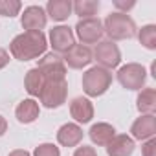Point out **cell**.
<instances>
[{
	"mask_svg": "<svg viewBox=\"0 0 156 156\" xmlns=\"http://www.w3.org/2000/svg\"><path fill=\"white\" fill-rule=\"evenodd\" d=\"M48 39L42 31H24L17 35L9 44V53L17 61H33L46 53Z\"/></svg>",
	"mask_w": 156,
	"mask_h": 156,
	"instance_id": "1",
	"label": "cell"
},
{
	"mask_svg": "<svg viewBox=\"0 0 156 156\" xmlns=\"http://www.w3.org/2000/svg\"><path fill=\"white\" fill-rule=\"evenodd\" d=\"M103 31L108 35V41H127L136 37L138 30H136V22L132 20L130 15L121 13V11H114L110 15H107L105 22H103Z\"/></svg>",
	"mask_w": 156,
	"mask_h": 156,
	"instance_id": "2",
	"label": "cell"
},
{
	"mask_svg": "<svg viewBox=\"0 0 156 156\" xmlns=\"http://www.w3.org/2000/svg\"><path fill=\"white\" fill-rule=\"evenodd\" d=\"M112 85V72L101 66H92L83 73V90L88 98L103 96Z\"/></svg>",
	"mask_w": 156,
	"mask_h": 156,
	"instance_id": "3",
	"label": "cell"
},
{
	"mask_svg": "<svg viewBox=\"0 0 156 156\" xmlns=\"http://www.w3.org/2000/svg\"><path fill=\"white\" fill-rule=\"evenodd\" d=\"M68 98V83L66 79H46L41 90V103L46 108H59L66 103Z\"/></svg>",
	"mask_w": 156,
	"mask_h": 156,
	"instance_id": "4",
	"label": "cell"
},
{
	"mask_svg": "<svg viewBox=\"0 0 156 156\" xmlns=\"http://www.w3.org/2000/svg\"><path fill=\"white\" fill-rule=\"evenodd\" d=\"M118 81L123 88L127 90H141L147 79V70L145 66L138 64V62H129L125 66H121L118 70Z\"/></svg>",
	"mask_w": 156,
	"mask_h": 156,
	"instance_id": "5",
	"label": "cell"
},
{
	"mask_svg": "<svg viewBox=\"0 0 156 156\" xmlns=\"http://www.w3.org/2000/svg\"><path fill=\"white\" fill-rule=\"evenodd\" d=\"M92 57L94 61H98V66L105 70H112L121 62V51L118 44L112 41H99L96 44V50L92 51Z\"/></svg>",
	"mask_w": 156,
	"mask_h": 156,
	"instance_id": "6",
	"label": "cell"
},
{
	"mask_svg": "<svg viewBox=\"0 0 156 156\" xmlns=\"http://www.w3.org/2000/svg\"><path fill=\"white\" fill-rule=\"evenodd\" d=\"M77 39L81 41V44H98L101 41V37L105 35L103 31V22L98 17L92 19H81L79 22L75 24V33Z\"/></svg>",
	"mask_w": 156,
	"mask_h": 156,
	"instance_id": "7",
	"label": "cell"
},
{
	"mask_svg": "<svg viewBox=\"0 0 156 156\" xmlns=\"http://www.w3.org/2000/svg\"><path fill=\"white\" fill-rule=\"evenodd\" d=\"M37 68L42 72L44 79H66V64L59 53H44Z\"/></svg>",
	"mask_w": 156,
	"mask_h": 156,
	"instance_id": "8",
	"label": "cell"
},
{
	"mask_svg": "<svg viewBox=\"0 0 156 156\" xmlns=\"http://www.w3.org/2000/svg\"><path fill=\"white\" fill-rule=\"evenodd\" d=\"M75 44V35L70 26H55L50 30V46L55 53H66Z\"/></svg>",
	"mask_w": 156,
	"mask_h": 156,
	"instance_id": "9",
	"label": "cell"
},
{
	"mask_svg": "<svg viewBox=\"0 0 156 156\" xmlns=\"http://www.w3.org/2000/svg\"><path fill=\"white\" fill-rule=\"evenodd\" d=\"M48 15L44 8L41 6H28L24 8V13L20 17V24L26 31H42L46 28Z\"/></svg>",
	"mask_w": 156,
	"mask_h": 156,
	"instance_id": "10",
	"label": "cell"
},
{
	"mask_svg": "<svg viewBox=\"0 0 156 156\" xmlns=\"http://www.w3.org/2000/svg\"><path fill=\"white\" fill-rule=\"evenodd\" d=\"M62 61H64V64H68L73 70H81V68L88 66L94 61V57H92V50L88 46H85V44H73L64 53Z\"/></svg>",
	"mask_w": 156,
	"mask_h": 156,
	"instance_id": "11",
	"label": "cell"
},
{
	"mask_svg": "<svg viewBox=\"0 0 156 156\" xmlns=\"http://www.w3.org/2000/svg\"><path fill=\"white\" fill-rule=\"evenodd\" d=\"M156 134V118L154 114H141L130 127V138L138 141H147Z\"/></svg>",
	"mask_w": 156,
	"mask_h": 156,
	"instance_id": "12",
	"label": "cell"
},
{
	"mask_svg": "<svg viewBox=\"0 0 156 156\" xmlns=\"http://www.w3.org/2000/svg\"><path fill=\"white\" fill-rule=\"evenodd\" d=\"M70 116L75 119L77 125H85V123H90L92 118H94V105L88 98H83V96H77L70 101Z\"/></svg>",
	"mask_w": 156,
	"mask_h": 156,
	"instance_id": "13",
	"label": "cell"
},
{
	"mask_svg": "<svg viewBox=\"0 0 156 156\" xmlns=\"http://www.w3.org/2000/svg\"><path fill=\"white\" fill-rule=\"evenodd\" d=\"M134 149H136V143L129 134H116L107 145V154L108 156H132Z\"/></svg>",
	"mask_w": 156,
	"mask_h": 156,
	"instance_id": "14",
	"label": "cell"
},
{
	"mask_svg": "<svg viewBox=\"0 0 156 156\" xmlns=\"http://www.w3.org/2000/svg\"><path fill=\"white\" fill-rule=\"evenodd\" d=\"M83 129L77 123H64L59 130H57V141L62 147H77L83 141Z\"/></svg>",
	"mask_w": 156,
	"mask_h": 156,
	"instance_id": "15",
	"label": "cell"
},
{
	"mask_svg": "<svg viewBox=\"0 0 156 156\" xmlns=\"http://www.w3.org/2000/svg\"><path fill=\"white\" fill-rule=\"evenodd\" d=\"M39 114H41V107L33 98L22 99L15 108V116H17L19 123H24V125H30V123L37 121Z\"/></svg>",
	"mask_w": 156,
	"mask_h": 156,
	"instance_id": "16",
	"label": "cell"
},
{
	"mask_svg": "<svg viewBox=\"0 0 156 156\" xmlns=\"http://www.w3.org/2000/svg\"><path fill=\"white\" fill-rule=\"evenodd\" d=\"M88 136L92 140L94 145L98 147H107L108 141L116 136V129L110 125V123H105V121H99V123H94L88 130Z\"/></svg>",
	"mask_w": 156,
	"mask_h": 156,
	"instance_id": "17",
	"label": "cell"
},
{
	"mask_svg": "<svg viewBox=\"0 0 156 156\" xmlns=\"http://www.w3.org/2000/svg\"><path fill=\"white\" fill-rule=\"evenodd\" d=\"M46 15L57 22L66 20L72 15V2L70 0H50L46 4Z\"/></svg>",
	"mask_w": 156,
	"mask_h": 156,
	"instance_id": "18",
	"label": "cell"
},
{
	"mask_svg": "<svg viewBox=\"0 0 156 156\" xmlns=\"http://www.w3.org/2000/svg\"><path fill=\"white\" fill-rule=\"evenodd\" d=\"M44 75H42V72L35 66V68H31V70H28L26 72V77H24V88H26V92L31 96V98H39L41 96V90H42V87H44Z\"/></svg>",
	"mask_w": 156,
	"mask_h": 156,
	"instance_id": "19",
	"label": "cell"
},
{
	"mask_svg": "<svg viewBox=\"0 0 156 156\" xmlns=\"http://www.w3.org/2000/svg\"><path fill=\"white\" fill-rule=\"evenodd\" d=\"M136 108L140 110V114H154V110H156V90L151 87L141 88L138 98H136Z\"/></svg>",
	"mask_w": 156,
	"mask_h": 156,
	"instance_id": "20",
	"label": "cell"
},
{
	"mask_svg": "<svg viewBox=\"0 0 156 156\" xmlns=\"http://www.w3.org/2000/svg\"><path fill=\"white\" fill-rule=\"evenodd\" d=\"M72 11L81 19H92L99 11V2L98 0H77L75 4H72Z\"/></svg>",
	"mask_w": 156,
	"mask_h": 156,
	"instance_id": "21",
	"label": "cell"
},
{
	"mask_svg": "<svg viewBox=\"0 0 156 156\" xmlns=\"http://www.w3.org/2000/svg\"><path fill=\"white\" fill-rule=\"evenodd\" d=\"M138 41L147 50H156V26L147 24L138 31Z\"/></svg>",
	"mask_w": 156,
	"mask_h": 156,
	"instance_id": "22",
	"label": "cell"
},
{
	"mask_svg": "<svg viewBox=\"0 0 156 156\" xmlns=\"http://www.w3.org/2000/svg\"><path fill=\"white\" fill-rule=\"evenodd\" d=\"M22 9V4L19 0H0V15L2 17H17Z\"/></svg>",
	"mask_w": 156,
	"mask_h": 156,
	"instance_id": "23",
	"label": "cell"
},
{
	"mask_svg": "<svg viewBox=\"0 0 156 156\" xmlns=\"http://www.w3.org/2000/svg\"><path fill=\"white\" fill-rule=\"evenodd\" d=\"M33 156H61V149L53 143H41L39 147H35Z\"/></svg>",
	"mask_w": 156,
	"mask_h": 156,
	"instance_id": "24",
	"label": "cell"
},
{
	"mask_svg": "<svg viewBox=\"0 0 156 156\" xmlns=\"http://www.w3.org/2000/svg\"><path fill=\"white\" fill-rule=\"evenodd\" d=\"M141 156H156V138H151V140L143 141Z\"/></svg>",
	"mask_w": 156,
	"mask_h": 156,
	"instance_id": "25",
	"label": "cell"
},
{
	"mask_svg": "<svg viewBox=\"0 0 156 156\" xmlns=\"http://www.w3.org/2000/svg\"><path fill=\"white\" fill-rule=\"evenodd\" d=\"M73 156H98V151L90 145H81L73 151Z\"/></svg>",
	"mask_w": 156,
	"mask_h": 156,
	"instance_id": "26",
	"label": "cell"
},
{
	"mask_svg": "<svg viewBox=\"0 0 156 156\" xmlns=\"http://www.w3.org/2000/svg\"><path fill=\"white\" fill-rule=\"evenodd\" d=\"M114 6H116V9L119 11V9H123L121 13H127L129 9H132L134 6H136V2H121V0H114Z\"/></svg>",
	"mask_w": 156,
	"mask_h": 156,
	"instance_id": "27",
	"label": "cell"
},
{
	"mask_svg": "<svg viewBox=\"0 0 156 156\" xmlns=\"http://www.w3.org/2000/svg\"><path fill=\"white\" fill-rule=\"evenodd\" d=\"M9 53H8V50H4V48H0V70L2 68H6L8 64H9Z\"/></svg>",
	"mask_w": 156,
	"mask_h": 156,
	"instance_id": "28",
	"label": "cell"
},
{
	"mask_svg": "<svg viewBox=\"0 0 156 156\" xmlns=\"http://www.w3.org/2000/svg\"><path fill=\"white\" fill-rule=\"evenodd\" d=\"M8 156H31L26 149H15V151H11Z\"/></svg>",
	"mask_w": 156,
	"mask_h": 156,
	"instance_id": "29",
	"label": "cell"
},
{
	"mask_svg": "<svg viewBox=\"0 0 156 156\" xmlns=\"http://www.w3.org/2000/svg\"><path fill=\"white\" fill-rule=\"evenodd\" d=\"M6 130H8V121H6L4 116H0V136H4Z\"/></svg>",
	"mask_w": 156,
	"mask_h": 156,
	"instance_id": "30",
	"label": "cell"
}]
</instances>
